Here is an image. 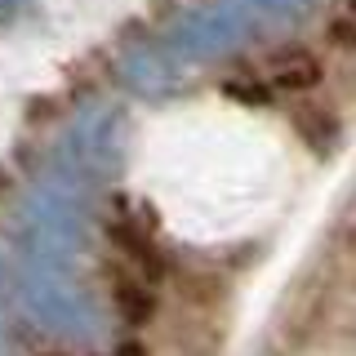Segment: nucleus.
<instances>
[{"instance_id":"4","label":"nucleus","mask_w":356,"mask_h":356,"mask_svg":"<svg viewBox=\"0 0 356 356\" xmlns=\"http://www.w3.org/2000/svg\"><path fill=\"white\" fill-rule=\"evenodd\" d=\"M298 125H303V138H307V134H312V138H316L321 143V147H325V143H330V116H298Z\"/></svg>"},{"instance_id":"6","label":"nucleus","mask_w":356,"mask_h":356,"mask_svg":"<svg viewBox=\"0 0 356 356\" xmlns=\"http://www.w3.org/2000/svg\"><path fill=\"white\" fill-rule=\"evenodd\" d=\"M116 356H147V348H143L138 339H125V343L116 348Z\"/></svg>"},{"instance_id":"3","label":"nucleus","mask_w":356,"mask_h":356,"mask_svg":"<svg viewBox=\"0 0 356 356\" xmlns=\"http://www.w3.org/2000/svg\"><path fill=\"white\" fill-rule=\"evenodd\" d=\"M227 94H232V98H241V103H254V107L267 103V85H250V81H232V85H227Z\"/></svg>"},{"instance_id":"2","label":"nucleus","mask_w":356,"mask_h":356,"mask_svg":"<svg viewBox=\"0 0 356 356\" xmlns=\"http://www.w3.org/2000/svg\"><path fill=\"white\" fill-rule=\"evenodd\" d=\"M111 298H116L120 316H125L129 325H147V321L156 316L152 289L143 285V281H134V276H116V285H111Z\"/></svg>"},{"instance_id":"7","label":"nucleus","mask_w":356,"mask_h":356,"mask_svg":"<svg viewBox=\"0 0 356 356\" xmlns=\"http://www.w3.org/2000/svg\"><path fill=\"white\" fill-rule=\"evenodd\" d=\"M44 356H63V352H44Z\"/></svg>"},{"instance_id":"1","label":"nucleus","mask_w":356,"mask_h":356,"mask_svg":"<svg viewBox=\"0 0 356 356\" xmlns=\"http://www.w3.org/2000/svg\"><path fill=\"white\" fill-rule=\"evenodd\" d=\"M267 81H272V89H281V94H312L321 85V63L312 54H298V49L281 54V58H272Z\"/></svg>"},{"instance_id":"5","label":"nucleus","mask_w":356,"mask_h":356,"mask_svg":"<svg viewBox=\"0 0 356 356\" xmlns=\"http://www.w3.org/2000/svg\"><path fill=\"white\" fill-rule=\"evenodd\" d=\"M330 36H334V44H348V49H356V22L352 18H334Z\"/></svg>"}]
</instances>
